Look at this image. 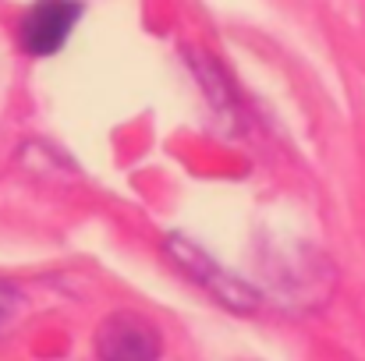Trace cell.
Masks as SVG:
<instances>
[{
  "label": "cell",
  "instance_id": "6da1fadb",
  "mask_svg": "<svg viewBox=\"0 0 365 361\" xmlns=\"http://www.w3.org/2000/svg\"><path fill=\"white\" fill-rule=\"evenodd\" d=\"M78 18H82V4L78 0H36L25 11L21 28H18L21 46L29 53H36V57H50V53H57L68 43V36H71Z\"/></svg>",
  "mask_w": 365,
  "mask_h": 361
},
{
  "label": "cell",
  "instance_id": "3957f363",
  "mask_svg": "<svg viewBox=\"0 0 365 361\" xmlns=\"http://www.w3.org/2000/svg\"><path fill=\"white\" fill-rule=\"evenodd\" d=\"M14 308H18V294H14L11 287H4V283H0V326L14 315Z\"/></svg>",
  "mask_w": 365,
  "mask_h": 361
},
{
  "label": "cell",
  "instance_id": "7a4b0ae2",
  "mask_svg": "<svg viewBox=\"0 0 365 361\" xmlns=\"http://www.w3.org/2000/svg\"><path fill=\"white\" fill-rule=\"evenodd\" d=\"M96 351L103 361H156L160 358V337L142 315L118 312V315L100 323Z\"/></svg>",
  "mask_w": 365,
  "mask_h": 361
}]
</instances>
